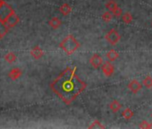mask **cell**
I'll list each match as a JSON object with an SVG mask.
<instances>
[{
	"label": "cell",
	"mask_w": 152,
	"mask_h": 129,
	"mask_svg": "<svg viewBox=\"0 0 152 129\" xmlns=\"http://www.w3.org/2000/svg\"><path fill=\"white\" fill-rule=\"evenodd\" d=\"M12 13L13 10L11 9V7L3 3V5L0 7V21H6Z\"/></svg>",
	"instance_id": "5"
},
{
	"label": "cell",
	"mask_w": 152,
	"mask_h": 129,
	"mask_svg": "<svg viewBox=\"0 0 152 129\" xmlns=\"http://www.w3.org/2000/svg\"><path fill=\"white\" fill-rule=\"evenodd\" d=\"M53 92L65 103H72L87 87L76 74V67H66L50 85Z\"/></svg>",
	"instance_id": "1"
},
{
	"label": "cell",
	"mask_w": 152,
	"mask_h": 129,
	"mask_svg": "<svg viewBox=\"0 0 152 129\" xmlns=\"http://www.w3.org/2000/svg\"><path fill=\"white\" fill-rule=\"evenodd\" d=\"M3 5V2H2V0H0V7H1Z\"/></svg>",
	"instance_id": "24"
},
{
	"label": "cell",
	"mask_w": 152,
	"mask_h": 129,
	"mask_svg": "<svg viewBox=\"0 0 152 129\" xmlns=\"http://www.w3.org/2000/svg\"><path fill=\"white\" fill-rule=\"evenodd\" d=\"M7 32V27L2 21H0V38H1Z\"/></svg>",
	"instance_id": "22"
},
{
	"label": "cell",
	"mask_w": 152,
	"mask_h": 129,
	"mask_svg": "<svg viewBox=\"0 0 152 129\" xmlns=\"http://www.w3.org/2000/svg\"><path fill=\"white\" fill-rule=\"evenodd\" d=\"M31 56H32L35 59H39L40 57H42V56H43V55H44V51L40 48V47L36 46V47H34V48L31 49Z\"/></svg>",
	"instance_id": "10"
},
{
	"label": "cell",
	"mask_w": 152,
	"mask_h": 129,
	"mask_svg": "<svg viewBox=\"0 0 152 129\" xmlns=\"http://www.w3.org/2000/svg\"><path fill=\"white\" fill-rule=\"evenodd\" d=\"M106 39H107V40L112 46H115V45H116V44L119 42V40H120V39H121V36H120L119 32H118L116 30L112 29V30H110V31L106 34Z\"/></svg>",
	"instance_id": "3"
},
{
	"label": "cell",
	"mask_w": 152,
	"mask_h": 129,
	"mask_svg": "<svg viewBox=\"0 0 152 129\" xmlns=\"http://www.w3.org/2000/svg\"><path fill=\"white\" fill-rule=\"evenodd\" d=\"M113 14L110 12V11H107V12H105L104 14H103V15H102V20L104 21V22H110L111 20H112V18H113Z\"/></svg>",
	"instance_id": "19"
},
{
	"label": "cell",
	"mask_w": 152,
	"mask_h": 129,
	"mask_svg": "<svg viewBox=\"0 0 152 129\" xmlns=\"http://www.w3.org/2000/svg\"><path fill=\"white\" fill-rule=\"evenodd\" d=\"M49 25L53 28V29H57L62 25V21L57 18V17H54L49 21Z\"/></svg>",
	"instance_id": "14"
},
{
	"label": "cell",
	"mask_w": 152,
	"mask_h": 129,
	"mask_svg": "<svg viewBox=\"0 0 152 129\" xmlns=\"http://www.w3.org/2000/svg\"><path fill=\"white\" fill-rule=\"evenodd\" d=\"M15 59H16V56H15V54H14V53H12V52L8 53V54L6 56V60H7V61H8L9 63H13V62H15Z\"/></svg>",
	"instance_id": "21"
},
{
	"label": "cell",
	"mask_w": 152,
	"mask_h": 129,
	"mask_svg": "<svg viewBox=\"0 0 152 129\" xmlns=\"http://www.w3.org/2000/svg\"><path fill=\"white\" fill-rule=\"evenodd\" d=\"M18 22H19V18H18V16H17L16 15H15L14 13H12V14L7 17V19L5 21V23H6V24L7 25V27H8V28L15 26Z\"/></svg>",
	"instance_id": "9"
},
{
	"label": "cell",
	"mask_w": 152,
	"mask_h": 129,
	"mask_svg": "<svg viewBox=\"0 0 152 129\" xmlns=\"http://www.w3.org/2000/svg\"><path fill=\"white\" fill-rule=\"evenodd\" d=\"M101 68H102V71L104 73V75L107 76V77H110L113 75L114 72H115V67L114 66L111 64L110 61H107L105 62L102 66H101Z\"/></svg>",
	"instance_id": "6"
},
{
	"label": "cell",
	"mask_w": 152,
	"mask_h": 129,
	"mask_svg": "<svg viewBox=\"0 0 152 129\" xmlns=\"http://www.w3.org/2000/svg\"><path fill=\"white\" fill-rule=\"evenodd\" d=\"M80 42L75 39L72 35H68L60 44L59 47L65 52L67 55H72L80 48Z\"/></svg>",
	"instance_id": "2"
},
{
	"label": "cell",
	"mask_w": 152,
	"mask_h": 129,
	"mask_svg": "<svg viewBox=\"0 0 152 129\" xmlns=\"http://www.w3.org/2000/svg\"><path fill=\"white\" fill-rule=\"evenodd\" d=\"M151 128H152V122H151Z\"/></svg>",
	"instance_id": "25"
},
{
	"label": "cell",
	"mask_w": 152,
	"mask_h": 129,
	"mask_svg": "<svg viewBox=\"0 0 152 129\" xmlns=\"http://www.w3.org/2000/svg\"><path fill=\"white\" fill-rule=\"evenodd\" d=\"M140 128H144V129H149L151 128V123H148L147 121H142L140 125H139Z\"/></svg>",
	"instance_id": "23"
},
{
	"label": "cell",
	"mask_w": 152,
	"mask_h": 129,
	"mask_svg": "<svg viewBox=\"0 0 152 129\" xmlns=\"http://www.w3.org/2000/svg\"><path fill=\"white\" fill-rule=\"evenodd\" d=\"M142 88V85L135 79L132 80L129 84H128V89L133 93V94H136L138 92H140Z\"/></svg>",
	"instance_id": "8"
},
{
	"label": "cell",
	"mask_w": 152,
	"mask_h": 129,
	"mask_svg": "<svg viewBox=\"0 0 152 129\" xmlns=\"http://www.w3.org/2000/svg\"><path fill=\"white\" fill-rule=\"evenodd\" d=\"M59 11H60V13H61L63 15H70L71 12H72V7H71L68 4L64 3V4H63V5L60 7Z\"/></svg>",
	"instance_id": "11"
},
{
	"label": "cell",
	"mask_w": 152,
	"mask_h": 129,
	"mask_svg": "<svg viewBox=\"0 0 152 129\" xmlns=\"http://www.w3.org/2000/svg\"><path fill=\"white\" fill-rule=\"evenodd\" d=\"M107 57L110 62H113L115 60H116L119 57V54L117 51H115V49H110L107 53Z\"/></svg>",
	"instance_id": "12"
},
{
	"label": "cell",
	"mask_w": 152,
	"mask_h": 129,
	"mask_svg": "<svg viewBox=\"0 0 152 129\" xmlns=\"http://www.w3.org/2000/svg\"><path fill=\"white\" fill-rule=\"evenodd\" d=\"M109 108H110V109H111L114 113H116V112H118V111L122 108V104H121L118 100H113V101L109 104Z\"/></svg>",
	"instance_id": "13"
},
{
	"label": "cell",
	"mask_w": 152,
	"mask_h": 129,
	"mask_svg": "<svg viewBox=\"0 0 152 129\" xmlns=\"http://www.w3.org/2000/svg\"><path fill=\"white\" fill-rule=\"evenodd\" d=\"M122 19H123V21H124V23L128 24V23H131L132 22V19L133 18H132V15L130 13H125V14L123 15Z\"/></svg>",
	"instance_id": "18"
},
{
	"label": "cell",
	"mask_w": 152,
	"mask_h": 129,
	"mask_svg": "<svg viewBox=\"0 0 152 129\" xmlns=\"http://www.w3.org/2000/svg\"><path fill=\"white\" fill-rule=\"evenodd\" d=\"M122 116H123V117H124V119H126V120H130V119L133 117V111H132L131 108H125V109L123 111Z\"/></svg>",
	"instance_id": "15"
},
{
	"label": "cell",
	"mask_w": 152,
	"mask_h": 129,
	"mask_svg": "<svg viewBox=\"0 0 152 129\" xmlns=\"http://www.w3.org/2000/svg\"><path fill=\"white\" fill-rule=\"evenodd\" d=\"M21 75H22L21 70L18 69V68H15V69H13V70L10 72L9 76H10V78H12L13 80H16L17 78H19V77L21 76Z\"/></svg>",
	"instance_id": "16"
},
{
	"label": "cell",
	"mask_w": 152,
	"mask_h": 129,
	"mask_svg": "<svg viewBox=\"0 0 152 129\" xmlns=\"http://www.w3.org/2000/svg\"><path fill=\"white\" fill-rule=\"evenodd\" d=\"M142 84H143V85H144L146 88H148V89L152 88V77H151L150 75H147V76L144 78Z\"/></svg>",
	"instance_id": "17"
},
{
	"label": "cell",
	"mask_w": 152,
	"mask_h": 129,
	"mask_svg": "<svg viewBox=\"0 0 152 129\" xmlns=\"http://www.w3.org/2000/svg\"><path fill=\"white\" fill-rule=\"evenodd\" d=\"M90 64H91V66L95 69L99 68L103 64L102 57L99 54H94L90 59Z\"/></svg>",
	"instance_id": "7"
},
{
	"label": "cell",
	"mask_w": 152,
	"mask_h": 129,
	"mask_svg": "<svg viewBox=\"0 0 152 129\" xmlns=\"http://www.w3.org/2000/svg\"><path fill=\"white\" fill-rule=\"evenodd\" d=\"M106 7L114 15L119 17L122 15V9L117 6V4L114 1V0H109V1L106 4Z\"/></svg>",
	"instance_id": "4"
},
{
	"label": "cell",
	"mask_w": 152,
	"mask_h": 129,
	"mask_svg": "<svg viewBox=\"0 0 152 129\" xmlns=\"http://www.w3.org/2000/svg\"><path fill=\"white\" fill-rule=\"evenodd\" d=\"M89 128H91V129H92V128H99V129H100V128H105V126L99 120H95V121H93L91 123V125L89 126Z\"/></svg>",
	"instance_id": "20"
}]
</instances>
